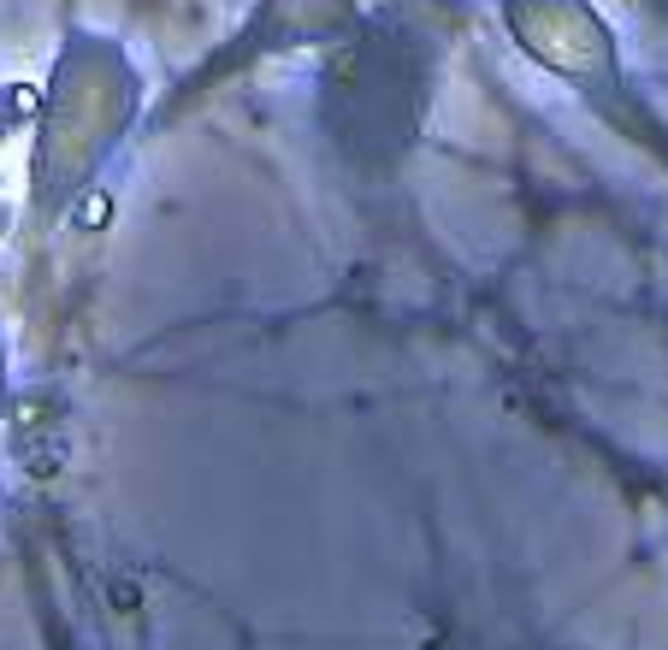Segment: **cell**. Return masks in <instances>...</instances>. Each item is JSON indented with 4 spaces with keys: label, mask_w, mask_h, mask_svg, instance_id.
<instances>
[{
    "label": "cell",
    "mask_w": 668,
    "mask_h": 650,
    "mask_svg": "<svg viewBox=\"0 0 668 650\" xmlns=\"http://www.w3.org/2000/svg\"><path fill=\"white\" fill-rule=\"evenodd\" d=\"M107 219V195H83V207H77V225H101Z\"/></svg>",
    "instance_id": "cell-1"
}]
</instances>
